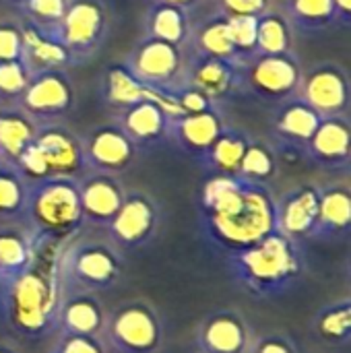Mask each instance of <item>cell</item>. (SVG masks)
I'll return each mask as SVG.
<instances>
[{"instance_id": "cell-1", "label": "cell", "mask_w": 351, "mask_h": 353, "mask_svg": "<svg viewBox=\"0 0 351 353\" xmlns=\"http://www.w3.org/2000/svg\"><path fill=\"white\" fill-rule=\"evenodd\" d=\"M275 194L269 184L240 176L213 174L199 194V234L203 242L230 256L277 232Z\"/></svg>"}, {"instance_id": "cell-2", "label": "cell", "mask_w": 351, "mask_h": 353, "mask_svg": "<svg viewBox=\"0 0 351 353\" xmlns=\"http://www.w3.org/2000/svg\"><path fill=\"white\" fill-rule=\"evenodd\" d=\"M39 248L31 267L17 279L0 285V327L6 335L23 341H41L56 333L60 283L56 256H43Z\"/></svg>"}, {"instance_id": "cell-3", "label": "cell", "mask_w": 351, "mask_h": 353, "mask_svg": "<svg viewBox=\"0 0 351 353\" xmlns=\"http://www.w3.org/2000/svg\"><path fill=\"white\" fill-rule=\"evenodd\" d=\"M230 279L254 300H275L296 290L308 273L306 242L279 230L261 242L225 256Z\"/></svg>"}, {"instance_id": "cell-4", "label": "cell", "mask_w": 351, "mask_h": 353, "mask_svg": "<svg viewBox=\"0 0 351 353\" xmlns=\"http://www.w3.org/2000/svg\"><path fill=\"white\" fill-rule=\"evenodd\" d=\"M39 248L74 238L83 228V211L77 178L56 176L27 180V196L21 221Z\"/></svg>"}, {"instance_id": "cell-5", "label": "cell", "mask_w": 351, "mask_h": 353, "mask_svg": "<svg viewBox=\"0 0 351 353\" xmlns=\"http://www.w3.org/2000/svg\"><path fill=\"white\" fill-rule=\"evenodd\" d=\"M126 273L124 252L108 238H70L56 254L62 294H99L116 288Z\"/></svg>"}, {"instance_id": "cell-6", "label": "cell", "mask_w": 351, "mask_h": 353, "mask_svg": "<svg viewBox=\"0 0 351 353\" xmlns=\"http://www.w3.org/2000/svg\"><path fill=\"white\" fill-rule=\"evenodd\" d=\"M14 163L29 182L56 176L81 178L87 172L81 134L62 122L39 124L33 141Z\"/></svg>"}, {"instance_id": "cell-7", "label": "cell", "mask_w": 351, "mask_h": 353, "mask_svg": "<svg viewBox=\"0 0 351 353\" xmlns=\"http://www.w3.org/2000/svg\"><path fill=\"white\" fill-rule=\"evenodd\" d=\"M101 337L110 353H159L166 341V323L155 304L132 298L106 316Z\"/></svg>"}, {"instance_id": "cell-8", "label": "cell", "mask_w": 351, "mask_h": 353, "mask_svg": "<svg viewBox=\"0 0 351 353\" xmlns=\"http://www.w3.org/2000/svg\"><path fill=\"white\" fill-rule=\"evenodd\" d=\"M302 66L296 50L283 54H254L240 62V95L277 105L298 93Z\"/></svg>"}, {"instance_id": "cell-9", "label": "cell", "mask_w": 351, "mask_h": 353, "mask_svg": "<svg viewBox=\"0 0 351 353\" xmlns=\"http://www.w3.org/2000/svg\"><path fill=\"white\" fill-rule=\"evenodd\" d=\"M112 33V12L106 0H70L56 35L70 56L72 66L91 62Z\"/></svg>"}, {"instance_id": "cell-10", "label": "cell", "mask_w": 351, "mask_h": 353, "mask_svg": "<svg viewBox=\"0 0 351 353\" xmlns=\"http://www.w3.org/2000/svg\"><path fill=\"white\" fill-rule=\"evenodd\" d=\"M120 64L139 83L174 103V93L182 85L186 48L145 35Z\"/></svg>"}, {"instance_id": "cell-11", "label": "cell", "mask_w": 351, "mask_h": 353, "mask_svg": "<svg viewBox=\"0 0 351 353\" xmlns=\"http://www.w3.org/2000/svg\"><path fill=\"white\" fill-rule=\"evenodd\" d=\"M163 223V209L159 201L145 190H128L116 213L106 228L108 238L122 250L132 252L149 246Z\"/></svg>"}, {"instance_id": "cell-12", "label": "cell", "mask_w": 351, "mask_h": 353, "mask_svg": "<svg viewBox=\"0 0 351 353\" xmlns=\"http://www.w3.org/2000/svg\"><path fill=\"white\" fill-rule=\"evenodd\" d=\"M321 118H337L351 114V81L343 64L335 60H319L302 66V79L296 93Z\"/></svg>"}, {"instance_id": "cell-13", "label": "cell", "mask_w": 351, "mask_h": 353, "mask_svg": "<svg viewBox=\"0 0 351 353\" xmlns=\"http://www.w3.org/2000/svg\"><path fill=\"white\" fill-rule=\"evenodd\" d=\"M87 172L122 176L141 159V149L120 128L116 120L91 126L81 134Z\"/></svg>"}, {"instance_id": "cell-14", "label": "cell", "mask_w": 351, "mask_h": 353, "mask_svg": "<svg viewBox=\"0 0 351 353\" xmlns=\"http://www.w3.org/2000/svg\"><path fill=\"white\" fill-rule=\"evenodd\" d=\"M77 103V91L68 70H46L29 77V83L17 105L27 112L35 122H62Z\"/></svg>"}, {"instance_id": "cell-15", "label": "cell", "mask_w": 351, "mask_h": 353, "mask_svg": "<svg viewBox=\"0 0 351 353\" xmlns=\"http://www.w3.org/2000/svg\"><path fill=\"white\" fill-rule=\"evenodd\" d=\"M180 87L197 89L211 101L223 105L232 97L240 95V62L186 50V64Z\"/></svg>"}, {"instance_id": "cell-16", "label": "cell", "mask_w": 351, "mask_h": 353, "mask_svg": "<svg viewBox=\"0 0 351 353\" xmlns=\"http://www.w3.org/2000/svg\"><path fill=\"white\" fill-rule=\"evenodd\" d=\"M302 157L314 168L329 174H350L351 165V118H323L310 141L306 143Z\"/></svg>"}, {"instance_id": "cell-17", "label": "cell", "mask_w": 351, "mask_h": 353, "mask_svg": "<svg viewBox=\"0 0 351 353\" xmlns=\"http://www.w3.org/2000/svg\"><path fill=\"white\" fill-rule=\"evenodd\" d=\"M321 120L323 118L298 95L288 97L285 101L273 105L269 118L271 147L275 151L288 149V151H298L302 155L306 143L319 128Z\"/></svg>"}, {"instance_id": "cell-18", "label": "cell", "mask_w": 351, "mask_h": 353, "mask_svg": "<svg viewBox=\"0 0 351 353\" xmlns=\"http://www.w3.org/2000/svg\"><path fill=\"white\" fill-rule=\"evenodd\" d=\"M79 182V199L83 211V223L89 228L106 230L110 221L116 217L126 186L122 184L120 176L101 174V172H85Z\"/></svg>"}, {"instance_id": "cell-19", "label": "cell", "mask_w": 351, "mask_h": 353, "mask_svg": "<svg viewBox=\"0 0 351 353\" xmlns=\"http://www.w3.org/2000/svg\"><path fill=\"white\" fill-rule=\"evenodd\" d=\"M252 331L246 316L234 308L207 314L197 327L199 353H248Z\"/></svg>"}, {"instance_id": "cell-20", "label": "cell", "mask_w": 351, "mask_h": 353, "mask_svg": "<svg viewBox=\"0 0 351 353\" xmlns=\"http://www.w3.org/2000/svg\"><path fill=\"white\" fill-rule=\"evenodd\" d=\"M223 108L203 110V112H188V114H174L170 116L168 137L170 141L190 155L194 161L201 159L215 139L225 128Z\"/></svg>"}, {"instance_id": "cell-21", "label": "cell", "mask_w": 351, "mask_h": 353, "mask_svg": "<svg viewBox=\"0 0 351 353\" xmlns=\"http://www.w3.org/2000/svg\"><path fill=\"white\" fill-rule=\"evenodd\" d=\"M170 116L174 114L166 103L157 99H141L124 110H118L114 120L141 151H149L170 141Z\"/></svg>"}, {"instance_id": "cell-22", "label": "cell", "mask_w": 351, "mask_h": 353, "mask_svg": "<svg viewBox=\"0 0 351 353\" xmlns=\"http://www.w3.org/2000/svg\"><path fill=\"white\" fill-rule=\"evenodd\" d=\"M351 190L348 182L319 184V215L310 242H341L350 238Z\"/></svg>"}, {"instance_id": "cell-23", "label": "cell", "mask_w": 351, "mask_h": 353, "mask_svg": "<svg viewBox=\"0 0 351 353\" xmlns=\"http://www.w3.org/2000/svg\"><path fill=\"white\" fill-rule=\"evenodd\" d=\"M277 230L294 240L308 242L319 215V184H298L275 199Z\"/></svg>"}, {"instance_id": "cell-24", "label": "cell", "mask_w": 351, "mask_h": 353, "mask_svg": "<svg viewBox=\"0 0 351 353\" xmlns=\"http://www.w3.org/2000/svg\"><path fill=\"white\" fill-rule=\"evenodd\" d=\"M23 33V50H21V62L29 77L46 72V70H68L70 56L66 48L62 46L56 31H43L31 23H21Z\"/></svg>"}, {"instance_id": "cell-25", "label": "cell", "mask_w": 351, "mask_h": 353, "mask_svg": "<svg viewBox=\"0 0 351 353\" xmlns=\"http://www.w3.org/2000/svg\"><path fill=\"white\" fill-rule=\"evenodd\" d=\"M106 310L97 294H62L56 319L58 335H101Z\"/></svg>"}, {"instance_id": "cell-26", "label": "cell", "mask_w": 351, "mask_h": 353, "mask_svg": "<svg viewBox=\"0 0 351 353\" xmlns=\"http://www.w3.org/2000/svg\"><path fill=\"white\" fill-rule=\"evenodd\" d=\"M37 252L39 246L23 223H0V285L25 273Z\"/></svg>"}, {"instance_id": "cell-27", "label": "cell", "mask_w": 351, "mask_h": 353, "mask_svg": "<svg viewBox=\"0 0 351 353\" xmlns=\"http://www.w3.org/2000/svg\"><path fill=\"white\" fill-rule=\"evenodd\" d=\"M186 50L194 52V54H203V56L240 62L236 56L232 37H230L228 17L221 12H215V10H209L199 21L192 19L190 39H188Z\"/></svg>"}, {"instance_id": "cell-28", "label": "cell", "mask_w": 351, "mask_h": 353, "mask_svg": "<svg viewBox=\"0 0 351 353\" xmlns=\"http://www.w3.org/2000/svg\"><path fill=\"white\" fill-rule=\"evenodd\" d=\"M250 139L252 137L244 128H238L234 124H225L221 134L215 139V143L209 147V151L201 159H197V163L209 176H213V174L236 176Z\"/></svg>"}, {"instance_id": "cell-29", "label": "cell", "mask_w": 351, "mask_h": 353, "mask_svg": "<svg viewBox=\"0 0 351 353\" xmlns=\"http://www.w3.org/2000/svg\"><path fill=\"white\" fill-rule=\"evenodd\" d=\"M143 23H145L147 37H155L180 48L188 46L190 29H192V14L188 10L151 0V4L145 10Z\"/></svg>"}, {"instance_id": "cell-30", "label": "cell", "mask_w": 351, "mask_h": 353, "mask_svg": "<svg viewBox=\"0 0 351 353\" xmlns=\"http://www.w3.org/2000/svg\"><path fill=\"white\" fill-rule=\"evenodd\" d=\"M101 99L114 110H124L141 99H157L161 103H166L172 114H178L176 105L172 101H168L166 97H161L159 93L151 91L149 87H145L143 83H139L122 64H114L108 68V72L103 74L101 81Z\"/></svg>"}, {"instance_id": "cell-31", "label": "cell", "mask_w": 351, "mask_h": 353, "mask_svg": "<svg viewBox=\"0 0 351 353\" xmlns=\"http://www.w3.org/2000/svg\"><path fill=\"white\" fill-rule=\"evenodd\" d=\"M281 10L294 33L302 37H319L339 27L333 0H283Z\"/></svg>"}, {"instance_id": "cell-32", "label": "cell", "mask_w": 351, "mask_h": 353, "mask_svg": "<svg viewBox=\"0 0 351 353\" xmlns=\"http://www.w3.org/2000/svg\"><path fill=\"white\" fill-rule=\"evenodd\" d=\"M312 337L329 347H348L351 341V300L339 298L321 306L310 321Z\"/></svg>"}, {"instance_id": "cell-33", "label": "cell", "mask_w": 351, "mask_h": 353, "mask_svg": "<svg viewBox=\"0 0 351 353\" xmlns=\"http://www.w3.org/2000/svg\"><path fill=\"white\" fill-rule=\"evenodd\" d=\"M39 122H35L17 103L0 105V155L17 161V157L33 141Z\"/></svg>"}, {"instance_id": "cell-34", "label": "cell", "mask_w": 351, "mask_h": 353, "mask_svg": "<svg viewBox=\"0 0 351 353\" xmlns=\"http://www.w3.org/2000/svg\"><path fill=\"white\" fill-rule=\"evenodd\" d=\"M27 196V178L21 168L0 155V223H21Z\"/></svg>"}, {"instance_id": "cell-35", "label": "cell", "mask_w": 351, "mask_h": 353, "mask_svg": "<svg viewBox=\"0 0 351 353\" xmlns=\"http://www.w3.org/2000/svg\"><path fill=\"white\" fill-rule=\"evenodd\" d=\"M296 33L281 8H271L259 17L257 27V54H283L292 52Z\"/></svg>"}, {"instance_id": "cell-36", "label": "cell", "mask_w": 351, "mask_h": 353, "mask_svg": "<svg viewBox=\"0 0 351 353\" xmlns=\"http://www.w3.org/2000/svg\"><path fill=\"white\" fill-rule=\"evenodd\" d=\"M277 151L271 147V143L257 141L254 137L250 139L244 157L240 161L238 174L240 178L248 182H259V184H269L277 176Z\"/></svg>"}, {"instance_id": "cell-37", "label": "cell", "mask_w": 351, "mask_h": 353, "mask_svg": "<svg viewBox=\"0 0 351 353\" xmlns=\"http://www.w3.org/2000/svg\"><path fill=\"white\" fill-rule=\"evenodd\" d=\"M70 0H25L17 12L25 23H31L43 31H56Z\"/></svg>"}, {"instance_id": "cell-38", "label": "cell", "mask_w": 351, "mask_h": 353, "mask_svg": "<svg viewBox=\"0 0 351 353\" xmlns=\"http://www.w3.org/2000/svg\"><path fill=\"white\" fill-rule=\"evenodd\" d=\"M230 37L240 62L257 54V27L259 17H228Z\"/></svg>"}, {"instance_id": "cell-39", "label": "cell", "mask_w": 351, "mask_h": 353, "mask_svg": "<svg viewBox=\"0 0 351 353\" xmlns=\"http://www.w3.org/2000/svg\"><path fill=\"white\" fill-rule=\"evenodd\" d=\"M29 83V72L21 60L0 62V105L17 103Z\"/></svg>"}, {"instance_id": "cell-40", "label": "cell", "mask_w": 351, "mask_h": 353, "mask_svg": "<svg viewBox=\"0 0 351 353\" xmlns=\"http://www.w3.org/2000/svg\"><path fill=\"white\" fill-rule=\"evenodd\" d=\"M211 10L225 17H261L273 8V0H211Z\"/></svg>"}, {"instance_id": "cell-41", "label": "cell", "mask_w": 351, "mask_h": 353, "mask_svg": "<svg viewBox=\"0 0 351 353\" xmlns=\"http://www.w3.org/2000/svg\"><path fill=\"white\" fill-rule=\"evenodd\" d=\"M56 353H110L101 335H58Z\"/></svg>"}, {"instance_id": "cell-42", "label": "cell", "mask_w": 351, "mask_h": 353, "mask_svg": "<svg viewBox=\"0 0 351 353\" xmlns=\"http://www.w3.org/2000/svg\"><path fill=\"white\" fill-rule=\"evenodd\" d=\"M21 50H23L21 23L0 21V62L21 60Z\"/></svg>"}, {"instance_id": "cell-43", "label": "cell", "mask_w": 351, "mask_h": 353, "mask_svg": "<svg viewBox=\"0 0 351 353\" xmlns=\"http://www.w3.org/2000/svg\"><path fill=\"white\" fill-rule=\"evenodd\" d=\"M248 353H300V347L285 333H265L252 337Z\"/></svg>"}, {"instance_id": "cell-44", "label": "cell", "mask_w": 351, "mask_h": 353, "mask_svg": "<svg viewBox=\"0 0 351 353\" xmlns=\"http://www.w3.org/2000/svg\"><path fill=\"white\" fill-rule=\"evenodd\" d=\"M337 10V25L348 29L351 21V0H333Z\"/></svg>"}, {"instance_id": "cell-45", "label": "cell", "mask_w": 351, "mask_h": 353, "mask_svg": "<svg viewBox=\"0 0 351 353\" xmlns=\"http://www.w3.org/2000/svg\"><path fill=\"white\" fill-rule=\"evenodd\" d=\"M155 2H166V4H172V6H178V8H184L188 10L190 14L194 12L197 6H201L205 0H155Z\"/></svg>"}, {"instance_id": "cell-46", "label": "cell", "mask_w": 351, "mask_h": 353, "mask_svg": "<svg viewBox=\"0 0 351 353\" xmlns=\"http://www.w3.org/2000/svg\"><path fill=\"white\" fill-rule=\"evenodd\" d=\"M0 353H21L14 345L6 343V341H0Z\"/></svg>"}, {"instance_id": "cell-47", "label": "cell", "mask_w": 351, "mask_h": 353, "mask_svg": "<svg viewBox=\"0 0 351 353\" xmlns=\"http://www.w3.org/2000/svg\"><path fill=\"white\" fill-rule=\"evenodd\" d=\"M2 2H4V4H8V6H12V8L17 10V8H19V6H21L25 0H2Z\"/></svg>"}, {"instance_id": "cell-48", "label": "cell", "mask_w": 351, "mask_h": 353, "mask_svg": "<svg viewBox=\"0 0 351 353\" xmlns=\"http://www.w3.org/2000/svg\"><path fill=\"white\" fill-rule=\"evenodd\" d=\"M48 353H56V352H54V350H50V352H48Z\"/></svg>"}, {"instance_id": "cell-49", "label": "cell", "mask_w": 351, "mask_h": 353, "mask_svg": "<svg viewBox=\"0 0 351 353\" xmlns=\"http://www.w3.org/2000/svg\"><path fill=\"white\" fill-rule=\"evenodd\" d=\"M197 353H199V352H197Z\"/></svg>"}]
</instances>
